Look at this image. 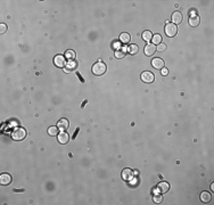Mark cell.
Masks as SVG:
<instances>
[{
    "mask_svg": "<svg viewBox=\"0 0 214 205\" xmlns=\"http://www.w3.org/2000/svg\"><path fill=\"white\" fill-rule=\"evenodd\" d=\"M68 125H70V123H68V121H67L66 118H61V120L58 121V123H57V127H58V129H59L61 131L67 130V129H68Z\"/></svg>",
    "mask_w": 214,
    "mask_h": 205,
    "instance_id": "10",
    "label": "cell"
},
{
    "mask_svg": "<svg viewBox=\"0 0 214 205\" xmlns=\"http://www.w3.org/2000/svg\"><path fill=\"white\" fill-rule=\"evenodd\" d=\"M67 67H65V71L66 72H70L72 71V70H74L75 67H77V62H74V59L73 61H70L68 63H67Z\"/></svg>",
    "mask_w": 214,
    "mask_h": 205,
    "instance_id": "19",
    "label": "cell"
},
{
    "mask_svg": "<svg viewBox=\"0 0 214 205\" xmlns=\"http://www.w3.org/2000/svg\"><path fill=\"white\" fill-rule=\"evenodd\" d=\"M58 131H59L58 127H50V128L48 129V133H49L50 136H56V134H58Z\"/></svg>",
    "mask_w": 214,
    "mask_h": 205,
    "instance_id": "23",
    "label": "cell"
},
{
    "mask_svg": "<svg viewBox=\"0 0 214 205\" xmlns=\"http://www.w3.org/2000/svg\"><path fill=\"white\" fill-rule=\"evenodd\" d=\"M156 50H157V49H156V46L153 45V43H147L146 47H145V54H146L147 56H153Z\"/></svg>",
    "mask_w": 214,
    "mask_h": 205,
    "instance_id": "6",
    "label": "cell"
},
{
    "mask_svg": "<svg viewBox=\"0 0 214 205\" xmlns=\"http://www.w3.org/2000/svg\"><path fill=\"white\" fill-rule=\"evenodd\" d=\"M6 30H7V26H6L5 24H0V33L4 34L6 32Z\"/></svg>",
    "mask_w": 214,
    "mask_h": 205,
    "instance_id": "26",
    "label": "cell"
},
{
    "mask_svg": "<svg viewBox=\"0 0 214 205\" xmlns=\"http://www.w3.org/2000/svg\"><path fill=\"white\" fill-rule=\"evenodd\" d=\"M68 140H70V136H68V133H66L65 131H61V132L58 134V143L61 144V145L67 144Z\"/></svg>",
    "mask_w": 214,
    "mask_h": 205,
    "instance_id": "7",
    "label": "cell"
},
{
    "mask_svg": "<svg viewBox=\"0 0 214 205\" xmlns=\"http://www.w3.org/2000/svg\"><path fill=\"white\" fill-rule=\"evenodd\" d=\"M127 51V47H118L116 49V51H115V56H116V58H123V57H125Z\"/></svg>",
    "mask_w": 214,
    "mask_h": 205,
    "instance_id": "14",
    "label": "cell"
},
{
    "mask_svg": "<svg viewBox=\"0 0 214 205\" xmlns=\"http://www.w3.org/2000/svg\"><path fill=\"white\" fill-rule=\"evenodd\" d=\"M138 50H139V48H138L137 45H131V46L127 48V51H129L131 55H134V54H137Z\"/></svg>",
    "mask_w": 214,
    "mask_h": 205,
    "instance_id": "21",
    "label": "cell"
},
{
    "mask_svg": "<svg viewBox=\"0 0 214 205\" xmlns=\"http://www.w3.org/2000/svg\"><path fill=\"white\" fill-rule=\"evenodd\" d=\"M158 190L162 193V194H164V193H168V190H170V184H168V182H164V181H162L161 184L157 186Z\"/></svg>",
    "mask_w": 214,
    "mask_h": 205,
    "instance_id": "15",
    "label": "cell"
},
{
    "mask_svg": "<svg viewBox=\"0 0 214 205\" xmlns=\"http://www.w3.org/2000/svg\"><path fill=\"white\" fill-rule=\"evenodd\" d=\"M107 71V66L102 62H98L92 66V73L95 75H104L105 72Z\"/></svg>",
    "mask_w": 214,
    "mask_h": 205,
    "instance_id": "1",
    "label": "cell"
},
{
    "mask_svg": "<svg viewBox=\"0 0 214 205\" xmlns=\"http://www.w3.org/2000/svg\"><path fill=\"white\" fill-rule=\"evenodd\" d=\"M153 200H154L155 203H162V200H163V196H162V194H156L153 197Z\"/></svg>",
    "mask_w": 214,
    "mask_h": 205,
    "instance_id": "24",
    "label": "cell"
},
{
    "mask_svg": "<svg viewBox=\"0 0 214 205\" xmlns=\"http://www.w3.org/2000/svg\"><path fill=\"white\" fill-rule=\"evenodd\" d=\"M212 198V196L209 194V191H203L202 194H200V200L203 202V203H209V200Z\"/></svg>",
    "mask_w": 214,
    "mask_h": 205,
    "instance_id": "17",
    "label": "cell"
},
{
    "mask_svg": "<svg viewBox=\"0 0 214 205\" xmlns=\"http://www.w3.org/2000/svg\"><path fill=\"white\" fill-rule=\"evenodd\" d=\"M177 32H178V29H177V25L173 24V23H168L166 25H165V34L170 38H172L177 34Z\"/></svg>",
    "mask_w": 214,
    "mask_h": 205,
    "instance_id": "3",
    "label": "cell"
},
{
    "mask_svg": "<svg viewBox=\"0 0 214 205\" xmlns=\"http://www.w3.org/2000/svg\"><path fill=\"white\" fill-rule=\"evenodd\" d=\"M11 182V175L8 173H2L0 175V184L2 186H6V184H9Z\"/></svg>",
    "mask_w": 214,
    "mask_h": 205,
    "instance_id": "9",
    "label": "cell"
},
{
    "mask_svg": "<svg viewBox=\"0 0 214 205\" xmlns=\"http://www.w3.org/2000/svg\"><path fill=\"white\" fill-rule=\"evenodd\" d=\"M156 49H157L158 51H164L165 49H166V46H165V45H163V43H159V45H158V47H156Z\"/></svg>",
    "mask_w": 214,
    "mask_h": 205,
    "instance_id": "25",
    "label": "cell"
},
{
    "mask_svg": "<svg viewBox=\"0 0 214 205\" xmlns=\"http://www.w3.org/2000/svg\"><path fill=\"white\" fill-rule=\"evenodd\" d=\"M188 22H189V25L193 26V27H195V26H198L199 25V22H200V20H199V17L196 15V14H193V15L189 17Z\"/></svg>",
    "mask_w": 214,
    "mask_h": 205,
    "instance_id": "13",
    "label": "cell"
},
{
    "mask_svg": "<svg viewBox=\"0 0 214 205\" xmlns=\"http://www.w3.org/2000/svg\"><path fill=\"white\" fill-rule=\"evenodd\" d=\"M154 79H155V77H154V74L152 72L146 71L143 72V73H141V80L145 83H152L154 81Z\"/></svg>",
    "mask_w": 214,
    "mask_h": 205,
    "instance_id": "4",
    "label": "cell"
},
{
    "mask_svg": "<svg viewBox=\"0 0 214 205\" xmlns=\"http://www.w3.org/2000/svg\"><path fill=\"white\" fill-rule=\"evenodd\" d=\"M182 14L180 11H174L172 14V23L173 24H180L182 22Z\"/></svg>",
    "mask_w": 214,
    "mask_h": 205,
    "instance_id": "12",
    "label": "cell"
},
{
    "mask_svg": "<svg viewBox=\"0 0 214 205\" xmlns=\"http://www.w3.org/2000/svg\"><path fill=\"white\" fill-rule=\"evenodd\" d=\"M26 136V131L23 128H15L11 132V137L14 140H23Z\"/></svg>",
    "mask_w": 214,
    "mask_h": 205,
    "instance_id": "2",
    "label": "cell"
},
{
    "mask_svg": "<svg viewBox=\"0 0 214 205\" xmlns=\"http://www.w3.org/2000/svg\"><path fill=\"white\" fill-rule=\"evenodd\" d=\"M65 58H67L68 61H73L75 58V52L74 50H66L65 52Z\"/></svg>",
    "mask_w": 214,
    "mask_h": 205,
    "instance_id": "20",
    "label": "cell"
},
{
    "mask_svg": "<svg viewBox=\"0 0 214 205\" xmlns=\"http://www.w3.org/2000/svg\"><path fill=\"white\" fill-rule=\"evenodd\" d=\"M162 74H163V75H168V70H166V68H162Z\"/></svg>",
    "mask_w": 214,
    "mask_h": 205,
    "instance_id": "27",
    "label": "cell"
},
{
    "mask_svg": "<svg viewBox=\"0 0 214 205\" xmlns=\"http://www.w3.org/2000/svg\"><path fill=\"white\" fill-rule=\"evenodd\" d=\"M143 39L145 41H150L152 39H153V33L150 32V31H143Z\"/></svg>",
    "mask_w": 214,
    "mask_h": 205,
    "instance_id": "18",
    "label": "cell"
},
{
    "mask_svg": "<svg viewBox=\"0 0 214 205\" xmlns=\"http://www.w3.org/2000/svg\"><path fill=\"white\" fill-rule=\"evenodd\" d=\"M118 39H120V41H121L122 43H129L130 40H131V36H130V34L127 33V32H123V33H121V36H120Z\"/></svg>",
    "mask_w": 214,
    "mask_h": 205,
    "instance_id": "16",
    "label": "cell"
},
{
    "mask_svg": "<svg viewBox=\"0 0 214 205\" xmlns=\"http://www.w3.org/2000/svg\"><path fill=\"white\" fill-rule=\"evenodd\" d=\"M133 177V172L131 169H124L122 171V179L125 181H130Z\"/></svg>",
    "mask_w": 214,
    "mask_h": 205,
    "instance_id": "11",
    "label": "cell"
},
{
    "mask_svg": "<svg viewBox=\"0 0 214 205\" xmlns=\"http://www.w3.org/2000/svg\"><path fill=\"white\" fill-rule=\"evenodd\" d=\"M54 63L57 67H64L65 66V56H61V55H57L54 58Z\"/></svg>",
    "mask_w": 214,
    "mask_h": 205,
    "instance_id": "8",
    "label": "cell"
},
{
    "mask_svg": "<svg viewBox=\"0 0 214 205\" xmlns=\"http://www.w3.org/2000/svg\"><path fill=\"white\" fill-rule=\"evenodd\" d=\"M152 65H153L154 68H156V70H162L164 67V61L162 58H154L153 61H152Z\"/></svg>",
    "mask_w": 214,
    "mask_h": 205,
    "instance_id": "5",
    "label": "cell"
},
{
    "mask_svg": "<svg viewBox=\"0 0 214 205\" xmlns=\"http://www.w3.org/2000/svg\"><path fill=\"white\" fill-rule=\"evenodd\" d=\"M153 45H159V43H162V36H159V34H155L153 36Z\"/></svg>",
    "mask_w": 214,
    "mask_h": 205,
    "instance_id": "22",
    "label": "cell"
}]
</instances>
